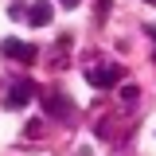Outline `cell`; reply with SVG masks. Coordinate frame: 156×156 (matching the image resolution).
<instances>
[{
  "instance_id": "obj_3",
  "label": "cell",
  "mask_w": 156,
  "mask_h": 156,
  "mask_svg": "<svg viewBox=\"0 0 156 156\" xmlns=\"http://www.w3.org/2000/svg\"><path fill=\"white\" fill-rule=\"evenodd\" d=\"M43 105H47L51 117H70V98H62L58 90H47L43 94Z\"/></svg>"
},
{
  "instance_id": "obj_6",
  "label": "cell",
  "mask_w": 156,
  "mask_h": 156,
  "mask_svg": "<svg viewBox=\"0 0 156 156\" xmlns=\"http://www.w3.org/2000/svg\"><path fill=\"white\" fill-rule=\"evenodd\" d=\"M58 4H66V8H74V4H78V0H58Z\"/></svg>"
},
{
  "instance_id": "obj_4",
  "label": "cell",
  "mask_w": 156,
  "mask_h": 156,
  "mask_svg": "<svg viewBox=\"0 0 156 156\" xmlns=\"http://www.w3.org/2000/svg\"><path fill=\"white\" fill-rule=\"evenodd\" d=\"M4 55L16 58V62H35V47H27L20 39H4Z\"/></svg>"
},
{
  "instance_id": "obj_5",
  "label": "cell",
  "mask_w": 156,
  "mask_h": 156,
  "mask_svg": "<svg viewBox=\"0 0 156 156\" xmlns=\"http://www.w3.org/2000/svg\"><path fill=\"white\" fill-rule=\"evenodd\" d=\"M27 23H35V27H47V23H51V0H35V4H31V8H27Z\"/></svg>"
},
{
  "instance_id": "obj_2",
  "label": "cell",
  "mask_w": 156,
  "mask_h": 156,
  "mask_svg": "<svg viewBox=\"0 0 156 156\" xmlns=\"http://www.w3.org/2000/svg\"><path fill=\"white\" fill-rule=\"evenodd\" d=\"M31 98H35V86H31V82H27V78H20L16 86H12V90H8V105H12V109H20V105H27V101H31Z\"/></svg>"
},
{
  "instance_id": "obj_1",
  "label": "cell",
  "mask_w": 156,
  "mask_h": 156,
  "mask_svg": "<svg viewBox=\"0 0 156 156\" xmlns=\"http://www.w3.org/2000/svg\"><path fill=\"white\" fill-rule=\"evenodd\" d=\"M117 78H121L117 66H90V70H86V82H90L94 90H113Z\"/></svg>"
}]
</instances>
